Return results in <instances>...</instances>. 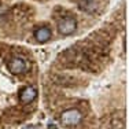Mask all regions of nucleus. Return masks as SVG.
<instances>
[{
    "instance_id": "1",
    "label": "nucleus",
    "mask_w": 129,
    "mask_h": 129,
    "mask_svg": "<svg viewBox=\"0 0 129 129\" xmlns=\"http://www.w3.org/2000/svg\"><path fill=\"white\" fill-rule=\"evenodd\" d=\"M82 119V114L80 113V110L77 109H69L64 110L60 114V124L66 128H73L77 126Z\"/></svg>"
},
{
    "instance_id": "5",
    "label": "nucleus",
    "mask_w": 129,
    "mask_h": 129,
    "mask_svg": "<svg viewBox=\"0 0 129 129\" xmlns=\"http://www.w3.org/2000/svg\"><path fill=\"white\" fill-rule=\"evenodd\" d=\"M52 33L50 30V27L47 26H43V27H39V29L35 30V39L37 40L39 43H45L51 39Z\"/></svg>"
},
{
    "instance_id": "3",
    "label": "nucleus",
    "mask_w": 129,
    "mask_h": 129,
    "mask_svg": "<svg viewBox=\"0 0 129 129\" xmlns=\"http://www.w3.org/2000/svg\"><path fill=\"white\" fill-rule=\"evenodd\" d=\"M8 70L15 76L23 74V73L27 70V63H26V60L23 59V58L15 56L10 60V63H8Z\"/></svg>"
},
{
    "instance_id": "2",
    "label": "nucleus",
    "mask_w": 129,
    "mask_h": 129,
    "mask_svg": "<svg viewBox=\"0 0 129 129\" xmlns=\"http://www.w3.org/2000/svg\"><path fill=\"white\" fill-rule=\"evenodd\" d=\"M77 29V21L73 17H64L58 22V32L63 36H70Z\"/></svg>"
},
{
    "instance_id": "4",
    "label": "nucleus",
    "mask_w": 129,
    "mask_h": 129,
    "mask_svg": "<svg viewBox=\"0 0 129 129\" xmlns=\"http://www.w3.org/2000/svg\"><path fill=\"white\" fill-rule=\"evenodd\" d=\"M37 96V89L35 87H26L21 91L19 93V99L23 104H27V103H32L33 100L36 99Z\"/></svg>"
}]
</instances>
